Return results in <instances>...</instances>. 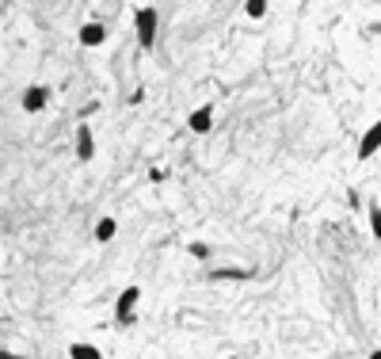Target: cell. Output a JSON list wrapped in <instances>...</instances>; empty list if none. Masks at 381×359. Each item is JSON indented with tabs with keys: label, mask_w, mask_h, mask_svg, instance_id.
I'll return each instance as SVG.
<instances>
[{
	"label": "cell",
	"mask_w": 381,
	"mask_h": 359,
	"mask_svg": "<svg viewBox=\"0 0 381 359\" xmlns=\"http://www.w3.org/2000/svg\"><path fill=\"white\" fill-rule=\"evenodd\" d=\"M138 299H141V286H126L115 302V325H133V310H138Z\"/></svg>",
	"instance_id": "obj_1"
},
{
	"label": "cell",
	"mask_w": 381,
	"mask_h": 359,
	"mask_svg": "<svg viewBox=\"0 0 381 359\" xmlns=\"http://www.w3.org/2000/svg\"><path fill=\"white\" fill-rule=\"evenodd\" d=\"M157 8H138V12H133V23H138V43L141 46H153V38H157Z\"/></svg>",
	"instance_id": "obj_2"
},
{
	"label": "cell",
	"mask_w": 381,
	"mask_h": 359,
	"mask_svg": "<svg viewBox=\"0 0 381 359\" xmlns=\"http://www.w3.org/2000/svg\"><path fill=\"white\" fill-rule=\"evenodd\" d=\"M187 127L194 130V134H210V130H214V104H202V107L187 119Z\"/></svg>",
	"instance_id": "obj_3"
},
{
	"label": "cell",
	"mask_w": 381,
	"mask_h": 359,
	"mask_svg": "<svg viewBox=\"0 0 381 359\" xmlns=\"http://www.w3.org/2000/svg\"><path fill=\"white\" fill-rule=\"evenodd\" d=\"M377 149H381V119H377L374 127H370L366 134H363V141H358V157L366 161V157H374Z\"/></svg>",
	"instance_id": "obj_4"
},
{
	"label": "cell",
	"mask_w": 381,
	"mask_h": 359,
	"mask_svg": "<svg viewBox=\"0 0 381 359\" xmlns=\"http://www.w3.org/2000/svg\"><path fill=\"white\" fill-rule=\"evenodd\" d=\"M92 153H96L92 127H88V122H80V127H77V157H80V161H92Z\"/></svg>",
	"instance_id": "obj_5"
},
{
	"label": "cell",
	"mask_w": 381,
	"mask_h": 359,
	"mask_svg": "<svg viewBox=\"0 0 381 359\" xmlns=\"http://www.w3.org/2000/svg\"><path fill=\"white\" fill-rule=\"evenodd\" d=\"M103 38H107V27H103L99 19H92V23L80 27V46H99Z\"/></svg>",
	"instance_id": "obj_6"
},
{
	"label": "cell",
	"mask_w": 381,
	"mask_h": 359,
	"mask_svg": "<svg viewBox=\"0 0 381 359\" xmlns=\"http://www.w3.org/2000/svg\"><path fill=\"white\" fill-rule=\"evenodd\" d=\"M46 100H50V92H46V88H38V85H35V88H27V92H23V111H43V107H46Z\"/></svg>",
	"instance_id": "obj_7"
},
{
	"label": "cell",
	"mask_w": 381,
	"mask_h": 359,
	"mask_svg": "<svg viewBox=\"0 0 381 359\" xmlns=\"http://www.w3.org/2000/svg\"><path fill=\"white\" fill-rule=\"evenodd\" d=\"M115 230H118V225H115V218H99V222H96V230H92V233H96V241H103V245H107L111 237H115Z\"/></svg>",
	"instance_id": "obj_8"
},
{
	"label": "cell",
	"mask_w": 381,
	"mask_h": 359,
	"mask_svg": "<svg viewBox=\"0 0 381 359\" xmlns=\"http://www.w3.org/2000/svg\"><path fill=\"white\" fill-rule=\"evenodd\" d=\"M69 355L73 359H103V352L96 344H69Z\"/></svg>",
	"instance_id": "obj_9"
},
{
	"label": "cell",
	"mask_w": 381,
	"mask_h": 359,
	"mask_svg": "<svg viewBox=\"0 0 381 359\" xmlns=\"http://www.w3.org/2000/svg\"><path fill=\"white\" fill-rule=\"evenodd\" d=\"M370 233L381 241V207H377V203H370Z\"/></svg>",
	"instance_id": "obj_10"
},
{
	"label": "cell",
	"mask_w": 381,
	"mask_h": 359,
	"mask_svg": "<svg viewBox=\"0 0 381 359\" xmlns=\"http://www.w3.org/2000/svg\"><path fill=\"white\" fill-rule=\"evenodd\" d=\"M244 12H248L252 19H260V16H267V4H263V0H248V4H244Z\"/></svg>",
	"instance_id": "obj_11"
},
{
	"label": "cell",
	"mask_w": 381,
	"mask_h": 359,
	"mask_svg": "<svg viewBox=\"0 0 381 359\" xmlns=\"http://www.w3.org/2000/svg\"><path fill=\"white\" fill-rule=\"evenodd\" d=\"M252 272H241V268H233V272H214V279H248Z\"/></svg>",
	"instance_id": "obj_12"
},
{
	"label": "cell",
	"mask_w": 381,
	"mask_h": 359,
	"mask_svg": "<svg viewBox=\"0 0 381 359\" xmlns=\"http://www.w3.org/2000/svg\"><path fill=\"white\" fill-rule=\"evenodd\" d=\"M191 256H199V260H206V256H210V249H206L202 241H194V245H191Z\"/></svg>",
	"instance_id": "obj_13"
},
{
	"label": "cell",
	"mask_w": 381,
	"mask_h": 359,
	"mask_svg": "<svg viewBox=\"0 0 381 359\" xmlns=\"http://www.w3.org/2000/svg\"><path fill=\"white\" fill-rule=\"evenodd\" d=\"M0 359H23V355H16V352H0Z\"/></svg>",
	"instance_id": "obj_14"
},
{
	"label": "cell",
	"mask_w": 381,
	"mask_h": 359,
	"mask_svg": "<svg viewBox=\"0 0 381 359\" xmlns=\"http://www.w3.org/2000/svg\"><path fill=\"white\" fill-rule=\"evenodd\" d=\"M370 359H381V348H377V352H374V355H370Z\"/></svg>",
	"instance_id": "obj_15"
},
{
	"label": "cell",
	"mask_w": 381,
	"mask_h": 359,
	"mask_svg": "<svg viewBox=\"0 0 381 359\" xmlns=\"http://www.w3.org/2000/svg\"><path fill=\"white\" fill-rule=\"evenodd\" d=\"M225 359H236V355H225Z\"/></svg>",
	"instance_id": "obj_16"
}]
</instances>
